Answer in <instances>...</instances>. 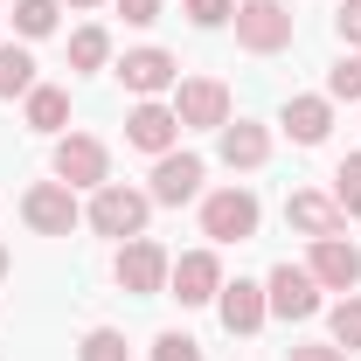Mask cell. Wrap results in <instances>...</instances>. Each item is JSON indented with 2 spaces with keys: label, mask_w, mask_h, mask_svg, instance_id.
Returning <instances> with one entry per match:
<instances>
[{
  "label": "cell",
  "mask_w": 361,
  "mask_h": 361,
  "mask_svg": "<svg viewBox=\"0 0 361 361\" xmlns=\"http://www.w3.org/2000/svg\"><path fill=\"white\" fill-rule=\"evenodd\" d=\"M63 118H70V90H56V84L28 90V126H35V133H56Z\"/></svg>",
  "instance_id": "18"
},
{
  "label": "cell",
  "mask_w": 361,
  "mask_h": 361,
  "mask_svg": "<svg viewBox=\"0 0 361 361\" xmlns=\"http://www.w3.org/2000/svg\"><path fill=\"white\" fill-rule=\"evenodd\" d=\"M202 236H209V243H243V236H257V195H250V188L209 195V202H202Z\"/></svg>",
  "instance_id": "4"
},
{
  "label": "cell",
  "mask_w": 361,
  "mask_h": 361,
  "mask_svg": "<svg viewBox=\"0 0 361 361\" xmlns=\"http://www.w3.org/2000/svg\"><path fill=\"white\" fill-rule=\"evenodd\" d=\"M223 160H229V167H264V160H271V133L250 126V118L223 126Z\"/></svg>",
  "instance_id": "17"
},
{
  "label": "cell",
  "mask_w": 361,
  "mask_h": 361,
  "mask_svg": "<svg viewBox=\"0 0 361 361\" xmlns=\"http://www.w3.org/2000/svg\"><path fill=\"white\" fill-rule=\"evenodd\" d=\"M153 361H202V348H195L188 334H160V341H153Z\"/></svg>",
  "instance_id": "27"
},
{
  "label": "cell",
  "mask_w": 361,
  "mask_h": 361,
  "mask_svg": "<svg viewBox=\"0 0 361 361\" xmlns=\"http://www.w3.org/2000/svg\"><path fill=\"white\" fill-rule=\"evenodd\" d=\"M70 7H97V0H70Z\"/></svg>",
  "instance_id": "32"
},
{
  "label": "cell",
  "mask_w": 361,
  "mask_h": 361,
  "mask_svg": "<svg viewBox=\"0 0 361 361\" xmlns=\"http://www.w3.org/2000/svg\"><path fill=\"white\" fill-rule=\"evenodd\" d=\"M334 202H341V216H361V153L341 160V174H334Z\"/></svg>",
  "instance_id": "23"
},
{
  "label": "cell",
  "mask_w": 361,
  "mask_h": 361,
  "mask_svg": "<svg viewBox=\"0 0 361 361\" xmlns=\"http://www.w3.org/2000/svg\"><path fill=\"white\" fill-rule=\"evenodd\" d=\"M292 361H348L341 348H319V341H306V348H292Z\"/></svg>",
  "instance_id": "30"
},
{
  "label": "cell",
  "mask_w": 361,
  "mask_h": 361,
  "mask_svg": "<svg viewBox=\"0 0 361 361\" xmlns=\"http://www.w3.org/2000/svg\"><path fill=\"white\" fill-rule=\"evenodd\" d=\"M174 118H180V133L188 126L195 133H223L229 126V90L216 77H188V84H174Z\"/></svg>",
  "instance_id": "5"
},
{
  "label": "cell",
  "mask_w": 361,
  "mask_h": 361,
  "mask_svg": "<svg viewBox=\"0 0 361 361\" xmlns=\"http://www.w3.org/2000/svg\"><path fill=\"white\" fill-rule=\"evenodd\" d=\"M334 28H341V42H348V49H361V0H348V7L334 14Z\"/></svg>",
  "instance_id": "28"
},
{
  "label": "cell",
  "mask_w": 361,
  "mask_h": 361,
  "mask_svg": "<svg viewBox=\"0 0 361 361\" xmlns=\"http://www.w3.org/2000/svg\"><path fill=\"white\" fill-rule=\"evenodd\" d=\"M14 28L35 42V35H49L56 28V0H14Z\"/></svg>",
  "instance_id": "24"
},
{
  "label": "cell",
  "mask_w": 361,
  "mask_h": 361,
  "mask_svg": "<svg viewBox=\"0 0 361 361\" xmlns=\"http://www.w3.org/2000/svg\"><path fill=\"white\" fill-rule=\"evenodd\" d=\"M146 216H153V195L104 180V188L90 195V216H84V223L97 229V236H118V243H133V236H146Z\"/></svg>",
  "instance_id": "1"
},
{
  "label": "cell",
  "mask_w": 361,
  "mask_h": 361,
  "mask_svg": "<svg viewBox=\"0 0 361 361\" xmlns=\"http://www.w3.org/2000/svg\"><path fill=\"white\" fill-rule=\"evenodd\" d=\"M292 7H278V0H243L236 7V42L250 49V56H278V49H292Z\"/></svg>",
  "instance_id": "3"
},
{
  "label": "cell",
  "mask_w": 361,
  "mask_h": 361,
  "mask_svg": "<svg viewBox=\"0 0 361 361\" xmlns=\"http://www.w3.org/2000/svg\"><path fill=\"white\" fill-rule=\"evenodd\" d=\"M104 56H111V35L104 28H77L70 35V70H104Z\"/></svg>",
  "instance_id": "20"
},
{
  "label": "cell",
  "mask_w": 361,
  "mask_h": 361,
  "mask_svg": "<svg viewBox=\"0 0 361 361\" xmlns=\"http://www.w3.org/2000/svg\"><path fill=\"white\" fill-rule=\"evenodd\" d=\"M111 271H118V285H126L133 299H153V292H167V271H174V257H167L153 236H133V243L118 250V264H111Z\"/></svg>",
  "instance_id": "6"
},
{
  "label": "cell",
  "mask_w": 361,
  "mask_h": 361,
  "mask_svg": "<svg viewBox=\"0 0 361 361\" xmlns=\"http://www.w3.org/2000/svg\"><path fill=\"white\" fill-rule=\"evenodd\" d=\"M195 195H202V160H195V153H160V160H153V202L180 209V202H195Z\"/></svg>",
  "instance_id": "13"
},
{
  "label": "cell",
  "mask_w": 361,
  "mask_h": 361,
  "mask_svg": "<svg viewBox=\"0 0 361 361\" xmlns=\"http://www.w3.org/2000/svg\"><path fill=\"white\" fill-rule=\"evenodd\" d=\"M188 21L195 28H223V21H236V0H188Z\"/></svg>",
  "instance_id": "26"
},
{
  "label": "cell",
  "mask_w": 361,
  "mask_h": 361,
  "mask_svg": "<svg viewBox=\"0 0 361 361\" xmlns=\"http://www.w3.org/2000/svg\"><path fill=\"white\" fill-rule=\"evenodd\" d=\"M56 180H63V188H104V180H111V153H104V139H90V133L56 139Z\"/></svg>",
  "instance_id": "7"
},
{
  "label": "cell",
  "mask_w": 361,
  "mask_h": 361,
  "mask_svg": "<svg viewBox=\"0 0 361 361\" xmlns=\"http://www.w3.org/2000/svg\"><path fill=\"white\" fill-rule=\"evenodd\" d=\"M285 133L299 139V146H319V139L334 133V97H292L285 104Z\"/></svg>",
  "instance_id": "16"
},
{
  "label": "cell",
  "mask_w": 361,
  "mask_h": 361,
  "mask_svg": "<svg viewBox=\"0 0 361 361\" xmlns=\"http://www.w3.org/2000/svg\"><path fill=\"white\" fill-rule=\"evenodd\" d=\"M326 97H348V104H361V49H355V56H341V63L326 70Z\"/></svg>",
  "instance_id": "22"
},
{
  "label": "cell",
  "mask_w": 361,
  "mask_h": 361,
  "mask_svg": "<svg viewBox=\"0 0 361 361\" xmlns=\"http://www.w3.org/2000/svg\"><path fill=\"white\" fill-rule=\"evenodd\" d=\"M334 348H348V355L361 348V299H341L334 306Z\"/></svg>",
  "instance_id": "25"
},
{
  "label": "cell",
  "mask_w": 361,
  "mask_h": 361,
  "mask_svg": "<svg viewBox=\"0 0 361 361\" xmlns=\"http://www.w3.org/2000/svg\"><path fill=\"white\" fill-rule=\"evenodd\" d=\"M306 271H313L319 292H355V285H361V250L348 243V236H319Z\"/></svg>",
  "instance_id": "11"
},
{
  "label": "cell",
  "mask_w": 361,
  "mask_h": 361,
  "mask_svg": "<svg viewBox=\"0 0 361 361\" xmlns=\"http://www.w3.org/2000/svg\"><path fill=\"white\" fill-rule=\"evenodd\" d=\"M0 278H7V250H0Z\"/></svg>",
  "instance_id": "31"
},
{
  "label": "cell",
  "mask_w": 361,
  "mask_h": 361,
  "mask_svg": "<svg viewBox=\"0 0 361 361\" xmlns=\"http://www.w3.org/2000/svg\"><path fill=\"white\" fill-rule=\"evenodd\" d=\"M216 306H223V326L229 334H257V326H264V285H250V278H236V285H223V292H216Z\"/></svg>",
  "instance_id": "14"
},
{
  "label": "cell",
  "mask_w": 361,
  "mask_h": 361,
  "mask_svg": "<svg viewBox=\"0 0 361 361\" xmlns=\"http://www.w3.org/2000/svg\"><path fill=\"white\" fill-rule=\"evenodd\" d=\"M118 84L133 90V97H160V90L180 84V63L167 49H126V63H118Z\"/></svg>",
  "instance_id": "10"
},
{
  "label": "cell",
  "mask_w": 361,
  "mask_h": 361,
  "mask_svg": "<svg viewBox=\"0 0 361 361\" xmlns=\"http://www.w3.org/2000/svg\"><path fill=\"white\" fill-rule=\"evenodd\" d=\"M264 306L278 319H313L319 313V285H313V271L306 264H278L264 278Z\"/></svg>",
  "instance_id": "8"
},
{
  "label": "cell",
  "mask_w": 361,
  "mask_h": 361,
  "mask_svg": "<svg viewBox=\"0 0 361 361\" xmlns=\"http://www.w3.org/2000/svg\"><path fill=\"white\" fill-rule=\"evenodd\" d=\"M118 14H126L133 28H153V21H160V0H118Z\"/></svg>",
  "instance_id": "29"
},
{
  "label": "cell",
  "mask_w": 361,
  "mask_h": 361,
  "mask_svg": "<svg viewBox=\"0 0 361 361\" xmlns=\"http://www.w3.org/2000/svg\"><path fill=\"white\" fill-rule=\"evenodd\" d=\"M77 361H126V334H118V326H90Z\"/></svg>",
  "instance_id": "21"
},
{
  "label": "cell",
  "mask_w": 361,
  "mask_h": 361,
  "mask_svg": "<svg viewBox=\"0 0 361 361\" xmlns=\"http://www.w3.org/2000/svg\"><path fill=\"white\" fill-rule=\"evenodd\" d=\"M167 292H174L180 306H209V299L223 292V264H216V250H188V257L167 271Z\"/></svg>",
  "instance_id": "12"
},
{
  "label": "cell",
  "mask_w": 361,
  "mask_h": 361,
  "mask_svg": "<svg viewBox=\"0 0 361 361\" xmlns=\"http://www.w3.org/2000/svg\"><path fill=\"white\" fill-rule=\"evenodd\" d=\"M126 139H133L139 153H174V139H180L174 104H160V97H139L133 111H126Z\"/></svg>",
  "instance_id": "9"
},
{
  "label": "cell",
  "mask_w": 361,
  "mask_h": 361,
  "mask_svg": "<svg viewBox=\"0 0 361 361\" xmlns=\"http://www.w3.org/2000/svg\"><path fill=\"white\" fill-rule=\"evenodd\" d=\"M285 223L306 229V236H348V216H341V202H326V195H292L285 202Z\"/></svg>",
  "instance_id": "15"
},
{
  "label": "cell",
  "mask_w": 361,
  "mask_h": 361,
  "mask_svg": "<svg viewBox=\"0 0 361 361\" xmlns=\"http://www.w3.org/2000/svg\"><path fill=\"white\" fill-rule=\"evenodd\" d=\"M28 90H35V56H28V49H0V97H28Z\"/></svg>",
  "instance_id": "19"
},
{
  "label": "cell",
  "mask_w": 361,
  "mask_h": 361,
  "mask_svg": "<svg viewBox=\"0 0 361 361\" xmlns=\"http://www.w3.org/2000/svg\"><path fill=\"white\" fill-rule=\"evenodd\" d=\"M21 223L35 229V236H70V229L84 223L77 188H63V180H35V188L21 195Z\"/></svg>",
  "instance_id": "2"
}]
</instances>
